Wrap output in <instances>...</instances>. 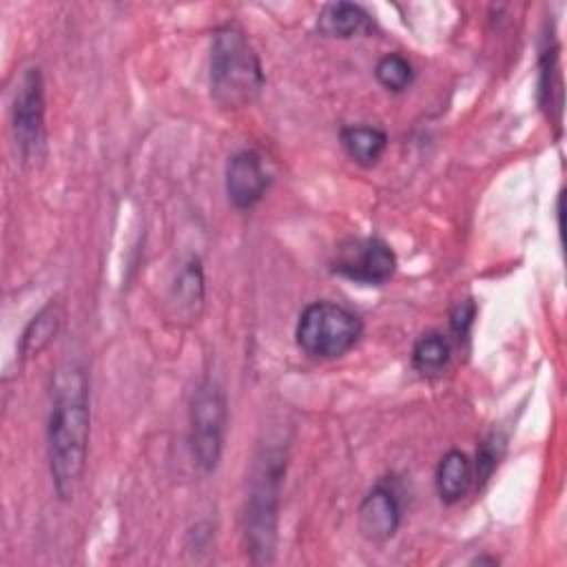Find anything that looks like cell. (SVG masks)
Here are the masks:
<instances>
[{"label":"cell","instance_id":"ba28073f","mask_svg":"<svg viewBox=\"0 0 567 567\" xmlns=\"http://www.w3.org/2000/svg\"><path fill=\"white\" fill-rule=\"evenodd\" d=\"M268 186L270 173L257 151L244 148L230 155L226 164V195L235 208L250 210L261 202Z\"/></svg>","mask_w":567,"mask_h":567},{"label":"cell","instance_id":"30bf717a","mask_svg":"<svg viewBox=\"0 0 567 567\" xmlns=\"http://www.w3.org/2000/svg\"><path fill=\"white\" fill-rule=\"evenodd\" d=\"M434 485H436L439 498L445 505H454V503L463 501L474 485L472 458L461 450H447L436 465Z\"/></svg>","mask_w":567,"mask_h":567},{"label":"cell","instance_id":"52a82bcc","mask_svg":"<svg viewBox=\"0 0 567 567\" xmlns=\"http://www.w3.org/2000/svg\"><path fill=\"white\" fill-rule=\"evenodd\" d=\"M330 268L354 284L381 286L392 279L396 255L381 237H354L337 248Z\"/></svg>","mask_w":567,"mask_h":567},{"label":"cell","instance_id":"9a60e30c","mask_svg":"<svg viewBox=\"0 0 567 567\" xmlns=\"http://www.w3.org/2000/svg\"><path fill=\"white\" fill-rule=\"evenodd\" d=\"M410 359H412V368L419 374L436 377L447 368L452 359L450 339L439 330H427L414 341Z\"/></svg>","mask_w":567,"mask_h":567},{"label":"cell","instance_id":"277c9868","mask_svg":"<svg viewBox=\"0 0 567 567\" xmlns=\"http://www.w3.org/2000/svg\"><path fill=\"white\" fill-rule=\"evenodd\" d=\"M361 334L359 315L328 299L308 303L295 326L297 346L312 359H339L357 346Z\"/></svg>","mask_w":567,"mask_h":567},{"label":"cell","instance_id":"d6986e66","mask_svg":"<svg viewBox=\"0 0 567 567\" xmlns=\"http://www.w3.org/2000/svg\"><path fill=\"white\" fill-rule=\"evenodd\" d=\"M496 458H498V452H496V445L494 441H485L476 454V465H474V481L476 483H485L492 474V470L496 467Z\"/></svg>","mask_w":567,"mask_h":567},{"label":"cell","instance_id":"7c38bea8","mask_svg":"<svg viewBox=\"0 0 567 567\" xmlns=\"http://www.w3.org/2000/svg\"><path fill=\"white\" fill-rule=\"evenodd\" d=\"M339 142H341V148L346 151V155L354 164L365 166V168L374 166L388 148L385 131L379 126H370V124L343 126L339 131Z\"/></svg>","mask_w":567,"mask_h":567},{"label":"cell","instance_id":"2e32d148","mask_svg":"<svg viewBox=\"0 0 567 567\" xmlns=\"http://www.w3.org/2000/svg\"><path fill=\"white\" fill-rule=\"evenodd\" d=\"M377 82L390 93H403L414 82V69L401 53H385L374 64Z\"/></svg>","mask_w":567,"mask_h":567},{"label":"cell","instance_id":"5bb4252c","mask_svg":"<svg viewBox=\"0 0 567 567\" xmlns=\"http://www.w3.org/2000/svg\"><path fill=\"white\" fill-rule=\"evenodd\" d=\"M368 24V13L354 2H330L317 18V29L326 38L348 40L361 33Z\"/></svg>","mask_w":567,"mask_h":567},{"label":"cell","instance_id":"e0dca14e","mask_svg":"<svg viewBox=\"0 0 567 567\" xmlns=\"http://www.w3.org/2000/svg\"><path fill=\"white\" fill-rule=\"evenodd\" d=\"M540 104L545 111H560V66H558V49L549 47V42L540 51Z\"/></svg>","mask_w":567,"mask_h":567},{"label":"cell","instance_id":"8fae6325","mask_svg":"<svg viewBox=\"0 0 567 567\" xmlns=\"http://www.w3.org/2000/svg\"><path fill=\"white\" fill-rule=\"evenodd\" d=\"M168 301L175 308L177 319H186L188 323L197 321L204 306V270L199 257H188L182 264L171 286Z\"/></svg>","mask_w":567,"mask_h":567},{"label":"cell","instance_id":"8992f818","mask_svg":"<svg viewBox=\"0 0 567 567\" xmlns=\"http://www.w3.org/2000/svg\"><path fill=\"white\" fill-rule=\"evenodd\" d=\"M11 128L22 162L33 164L47 151L44 124V80L38 66L24 69L16 84L11 104Z\"/></svg>","mask_w":567,"mask_h":567},{"label":"cell","instance_id":"7a4b0ae2","mask_svg":"<svg viewBox=\"0 0 567 567\" xmlns=\"http://www.w3.org/2000/svg\"><path fill=\"white\" fill-rule=\"evenodd\" d=\"M266 75L257 51L246 33L226 22L215 29L208 55L210 97L219 109L237 111L250 106L264 91Z\"/></svg>","mask_w":567,"mask_h":567},{"label":"cell","instance_id":"9c48e42d","mask_svg":"<svg viewBox=\"0 0 567 567\" xmlns=\"http://www.w3.org/2000/svg\"><path fill=\"white\" fill-rule=\"evenodd\" d=\"M357 525L363 538L383 543L392 538L401 525V501L394 487L377 483L359 503Z\"/></svg>","mask_w":567,"mask_h":567},{"label":"cell","instance_id":"3957f363","mask_svg":"<svg viewBox=\"0 0 567 567\" xmlns=\"http://www.w3.org/2000/svg\"><path fill=\"white\" fill-rule=\"evenodd\" d=\"M284 476V456L279 450H266L257 461L250 492L244 509V536L250 560L257 565L270 563L277 540L279 487Z\"/></svg>","mask_w":567,"mask_h":567},{"label":"cell","instance_id":"ac0fdd59","mask_svg":"<svg viewBox=\"0 0 567 567\" xmlns=\"http://www.w3.org/2000/svg\"><path fill=\"white\" fill-rule=\"evenodd\" d=\"M474 317H476V303H474L472 299H463V301H458V303L452 308V312H450V326H452V330H454L458 337H465L467 330H470V326H472V321H474Z\"/></svg>","mask_w":567,"mask_h":567},{"label":"cell","instance_id":"5b68a950","mask_svg":"<svg viewBox=\"0 0 567 567\" xmlns=\"http://www.w3.org/2000/svg\"><path fill=\"white\" fill-rule=\"evenodd\" d=\"M190 450L202 472H213L219 465L226 427L228 403L221 385L213 379H202L190 396Z\"/></svg>","mask_w":567,"mask_h":567},{"label":"cell","instance_id":"4fadbf2b","mask_svg":"<svg viewBox=\"0 0 567 567\" xmlns=\"http://www.w3.org/2000/svg\"><path fill=\"white\" fill-rule=\"evenodd\" d=\"M60 321H62V315L55 301H49L44 308H40L20 334V341H18L20 359L38 357L55 339L60 330Z\"/></svg>","mask_w":567,"mask_h":567},{"label":"cell","instance_id":"6da1fadb","mask_svg":"<svg viewBox=\"0 0 567 567\" xmlns=\"http://www.w3.org/2000/svg\"><path fill=\"white\" fill-rule=\"evenodd\" d=\"M91 439L89 383L80 365L66 363L55 372L47 419L49 472L55 496L71 501L82 481Z\"/></svg>","mask_w":567,"mask_h":567}]
</instances>
